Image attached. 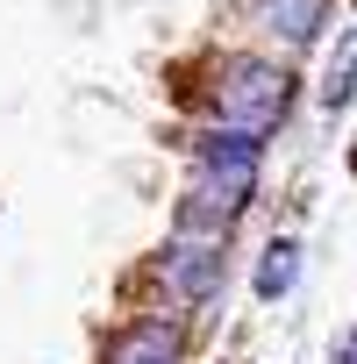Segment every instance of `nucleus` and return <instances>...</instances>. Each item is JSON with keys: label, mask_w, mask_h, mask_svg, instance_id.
<instances>
[{"label": "nucleus", "mask_w": 357, "mask_h": 364, "mask_svg": "<svg viewBox=\"0 0 357 364\" xmlns=\"http://www.w3.org/2000/svg\"><path fill=\"white\" fill-rule=\"evenodd\" d=\"M293 107V72L272 65V58H222L215 72V114L229 129H250V136H272Z\"/></svg>", "instance_id": "1"}, {"label": "nucleus", "mask_w": 357, "mask_h": 364, "mask_svg": "<svg viewBox=\"0 0 357 364\" xmlns=\"http://www.w3.org/2000/svg\"><path fill=\"white\" fill-rule=\"evenodd\" d=\"M222 272H229L222 236H178V243H171V257H164V286H171L178 300H193V307L222 293Z\"/></svg>", "instance_id": "2"}, {"label": "nucleus", "mask_w": 357, "mask_h": 364, "mask_svg": "<svg viewBox=\"0 0 357 364\" xmlns=\"http://www.w3.org/2000/svg\"><path fill=\"white\" fill-rule=\"evenodd\" d=\"M257 164H265V136H250V129H208L201 136V150H193V171H208V178H229V186H243V193H257Z\"/></svg>", "instance_id": "3"}, {"label": "nucleus", "mask_w": 357, "mask_h": 364, "mask_svg": "<svg viewBox=\"0 0 357 364\" xmlns=\"http://www.w3.org/2000/svg\"><path fill=\"white\" fill-rule=\"evenodd\" d=\"M250 15L279 50H307L321 36V22H329V0H250Z\"/></svg>", "instance_id": "4"}, {"label": "nucleus", "mask_w": 357, "mask_h": 364, "mask_svg": "<svg viewBox=\"0 0 357 364\" xmlns=\"http://www.w3.org/2000/svg\"><path fill=\"white\" fill-rule=\"evenodd\" d=\"M293 279H300V243H293V236L265 243V257H257V272H250V293L272 307V300H286V293H293Z\"/></svg>", "instance_id": "5"}, {"label": "nucleus", "mask_w": 357, "mask_h": 364, "mask_svg": "<svg viewBox=\"0 0 357 364\" xmlns=\"http://www.w3.org/2000/svg\"><path fill=\"white\" fill-rule=\"evenodd\" d=\"M107 364H178V328H164V321H136V328L107 350Z\"/></svg>", "instance_id": "6"}, {"label": "nucleus", "mask_w": 357, "mask_h": 364, "mask_svg": "<svg viewBox=\"0 0 357 364\" xmlns=\"http://www.w3.org/2000/svg\"><path fill=\"white\" fill-rule=\"evenodd\" d=\"M350 93H357V29H343V43H336V58H329V72H321V107L343 114Z\"/></svg>", "instance_id": "7"}, {"label": "nucleus", "mask_w": 357, "mask_h": 364, "mask_svg": "<svg viewBox=\"0 0 357 364\" xmlns=\"http://www.w3.org/2000/svg\"><path fill=\"white\" fill-rule=\"evenodd\" d=\"M329 364H357V328H343V343H336V357Z\"/></svg>", "instance_id": "8"}, {"label": "nucleus", "mask_w": 357, "mask_h": 364, "mask_svg": "<svg viewBox=\"0 0 357 364\" xmlns=\"http://www.w3.org/2000/svg\"><path fill=\"white\" fill-rule=\"evenodd\" d=\"M350 178H357V143H350Z\"/></svg>", "instance_id": "9"}]
</instances>
